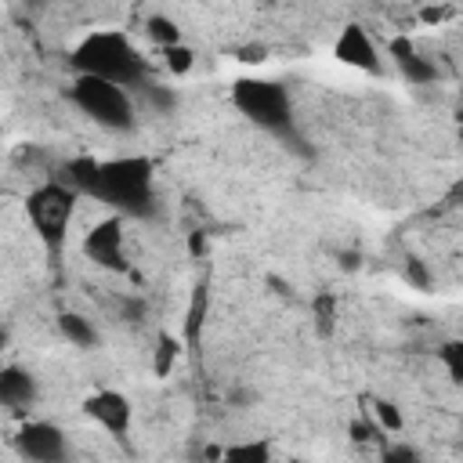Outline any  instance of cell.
<instances>
[{
	"label": "cell",
	"mask_w": 463,
	"mask_h": 463,
	"mask_svg": "<svg viewBox=\"0 0 463 463\" xmlns=\"http://www.w3.org/2000/svg\"><path fill=\"white\" fill-rule=\"evenodd\" d=\"M90 195L116 206L119 213L148 217L156 210L152 163L145 156H123V159H112V163H101Z\"/></svg>",
	"instance_id": "6da1fadb"
},
{
	"label": "cell",
	"mask_w": 463,
	"mask_h": 463,
	"mask_svg": "<svg viewBox=\"0 0 463 463\" xmlns=\"http://www.w3.org/2000/svg\"><path fill=\"white\" fill-rule=\"evenodd\" d=\"M72 65L80 76H101L119 87H141L145 83V58L123 33H90L76 51Z\"/></svg>",
	"instance_id": "7a4b0ae2"
},
{
	"label": "cell",
	"mask_w": 463,
	"mask_h": 463,
	"mask_svg": "<svg viewBox=\"0 0 463 463\" xmlns=\"http://www.w3.org/2000/svg\"><path fill=\"white\" fill-rule=\"evenodd\" d=\"M232 105L257 127L271 130V134H286L293 127V105L282 83L275 80H235L232 83Z\"/></svg>",
	"instance_id": "3957f363"
},
{
	"label": "cell",
	"mask_w": 463,
	"mask_h": 463,
	"mask_svg": "<svg viewBox=\"0 0 463 463\" xmlns=\"http://www.w3.org/2000/svg\"><path fill=\"white\" fill-rule=\"evenodd\" d=\"M72 101L76 109L109 127V130H130L134 127V101L127 94V87L112 83V80H101V76H76L72 83Z\"/></svg>",
	"instance_id": "277c9868"
},
{
	"label": "cell",
	"mask_w": 463,
	"mask_h": 463,
	"mask_svg": "<svg viewBox=\"0 0 463 463\" xmlns=\"http://www.w3.org/2000/svg\"><path fill=\"white\" fill-rule=\"evenodd\" d=\"M25 210H29L33 228L40 232V239L54 250V246H61V239L69 232V221L76 210V188L65 181H47L29 195Z\"/></svg>",
	"instance_id": "5b68a950"
},
{
	"label": "cell",
	"mask_w": 463,
	"mask_h": 463,
	"mask_svg": "<svg viewBox=\"0 0 463 463\" xmlns=\"http://www.w3.org/2000/svg\"><path fill=\"white\" fill-rule=\"evenodd\" d=\"M14 445L25 459L33 463H61L69 456V445H65V434L47 423V420H29L22 423V430L14 434Z\"/></svg>",
	"instance_id": "8992f818"
},
{
	"label": "cell",
	"mask_w": 463,
	"mask_h": 463,
	"mask_svg": "<svg viewBox=\"0 0 463 463\" xmlns=\"http://www.w3.org/2000/svg\"><path fill=\"white\" fill-rule=\"evenodd\" d=\"M83 253L101 264V268H123V232H119V217H109L101 221L94 232H87L83 239Z\"/></svg>",
	"instance_id": "52a82bcc"
},
{
	"label": "cell",
	"mask_w": 463,
	"mask_h": 463,
	"mask_svg": "<svg viewBox=\"0 0 463 463\" xmlns=\"http://www.w3.org/2000/svg\"><path fill=\"white\" fill-rule=\"evenodd\" d=\"M83 412L90 420H98L109 434H127L130 427V402L119 394V391H98L83 402Z\"/></svg>",
	"instance_id": "ba28073f"
},
{
	"label": "cell",
	"mask_w": 463,
	"mask_h": 463,
	"mask_svg": "<svg viewBox=\"0 0 463 463\" xmlns=\"http://www.w3.org/2000/svg\"><path fill=\"white\" fill-rule=\"evenodd\" d=\"M333 54H336L344 65H354V69H365V72L376 69V47H373V40L365 36L362 25H347V29L340 33Z\"/></svg>",
	"instance_id": "9c48e42d"
},
{
	"label": "cell",
	"mask_w": 463,
	"mask_h": 463,
	"mask_svg": "<svg viewBox=\"0 0 463 463\" xmlns=\"http://www.w3.org/2000/svg\"><path fill=\"white\" fill-rule=\"evenodd\" d=\"M0 402H4V409H11V412L33 405V402H36V380H33L25 369L7 365V369L0 373Z\"/></svg>",
	"instance_id": "30bf717a"
},
{
	"label": "cell",
	"mask_w": 463,
	"mask_h": 463,
	"mask_svg": "<svg viewBox=\"0 0 463 463\" xmlns=\"http://www.w3.org/2000/svg\"><path fill=\"white\" fill-rule=\"evenodd\" d=\"M391 58H394L398 72H402L409 83H430V80L438 76L434 65H430L427 58H420L416 47H412L405 36H394V40H391Z\"/></svg>",
	"instance_id": "8fae6325"
},
{
	"label": "cell",
	"mask_w": 463,
	"mask_h": 463,
	"mask_svg": "<svg viewBox=\"0 0 463 463\" xmlns=\"http://www.w3.org/2000/svg\"><path fill=\"white\" fill-rule=\"evenodd\" d=\"M58 329H61V336H65L69 344H76V347H98V329H94L83 315L65 311V315L58 318Z\"/></svg>",
	"instance_id": "7c38bea8"
},
{
	"label": "cell",
	"mask_w": 463,
	"mask_h": 463,
	"mask_svg": "<svg viewBox=\"0 0 463 463\" xmlns=\"http://www.w3.org/2000/svg\"><path fill=\"white\" fill-rule=\"evenodd\" d=\"M203 315H206V286L199 282L195 293H192V307H188V318H184V336L188 344L199 340V326H203Z\"/></svg>",
	"instance_id": "4fadbf2b"
},
{
	"label": "cell",
	"mask_w": 463,
	"mask_h": 463,
	"mask_svg": "<svg viewBox=\"0 0 463 463\" xmlns=\"http://www.w3.org/2000/svg\"><path fill=\"white\" fill-rule=\"evenodd\" d=\"M145 29H148V36H152L159 47H174V43H181V29H177L170 18H163V14H152V18L145 22Z\"/></svg>",
	"instance_id": "5bb4252c"
},
{
	"label": "cell",
	"mask_w": 463,
	"mask_h": 463,
	"mask_svg": "<svg viewBox=\"0 0 463 463\" xmlns=\"http://www.w3.org/2000/svg\"><path fill=\"white\" fill-rule=\"evenodd\" d=\"M333 318H336V297L333 293H318L315 297V329H318V336L333 333Z\"/></svg>",
	"instance_id": "9a60e30c"
},
{
	"label": "cell",
	"mask_w": 463,
	"mask_h": 463,
	"mask_svg": "<svg viewBox=\"0 0 463 463\" xmlns=\"http://www.w3.org/2000/svg\"><path fill=\"white\" fill-rule=\"evenodd\" d=\"M174 358H177V340H174L170 333H163V336L156 340V362H152V365H156V373H159V376H166V373L174 369Z\"/></svg>",
	"instance_id": "2e32d148"
},
{
	"label": "cell",
	"mask_w": 463,
	"mask_h": 463,
	"mask_svg": "<svg viewBox=\"0 0 463 463\" xmlns=\"http://www.w3.org/2000/svg\"><path fill=\"white\" fill-rule=\"evenodd\" d=\"M441 365L449 369V376H452V380H459V383H463V340H452V344H445V347H441Z\"/></svg>",
	"instance_id": "e0dca14e"
},
{
	"label": "cell",
	"mask_w": 463,
	"mask_h": 463,
	"mask_svg": "<svg viewBox=\"0 0 463 463\" xmlns=\"http://www.w3.org/2000/svg\"><path fill=\"white\" fill-rule=\"evenodd\" d=\"M163 58H166V69H170V72H188V69H192V61H195V54H192L184 43L163 47Z\"/></svg>",
	"instance_id": "ac0fdd59"
},
{
	"label": "cell",
	"mask_w": 463,
	"mask_h": 463,
	"mask_svg": "<svg viewBox=\"0 0 463 463\" xmlns=\"http://www.w3.org/2000/svg\"><path fill=\"white\" fill-rule=\"evenodd\" d=\"M137 90H141V98H145V101H152L156 109H174V101H177L166 87H159V83H152V80H145Z\"/></svg>",
	"instance_id": "d6986e66"
},
{
	"label": "cell",
	"mask_w": 463,
	"mask_h": 463,
	"mask_svg": "<svg viewBox=\"0 0 463 463\" xmlns=\"http://www.w3.org/2000/svg\"><path fill=\"white\" fill-rule=\"evenodd\" d=\"M224 459H268V445H260V441L232 445V449H224Z\"/></svg>",
	"instance_id": "ffe728a7"
},
{
	"label": "cell",
	"mask_w": 463,
	"mask_h": 463,
	"mask_svg": "<svg viewBox=\"0 0 463 463\" xmlns=\"http://www.w3.org/2000/svg\"><path fill=\"white\" fill-rule=\"evenodd\" d=\"M373 412H376V420H380L387 430H402V412H398L391 402H373Z\"/></svg>",
	"instance_id": "44dd1931"
},
{
	"label": "cell",
	"mask_w": 463,
	"mask_h": 463,
	"mask_svg": "<svg viewBox=\"0 0 463 463\" xmlns=\"http://www.w3.org/2000/svg\"><path fill=\"white\" fill-rule=\"evenodd\" d=\"M405 279H409V282H412V286H420V289H423V286H427V282H430V279H427V271H423V264H420V260H405Z\"/></svg>",
	"instance_id": "7402d4cb"
},
{
	"label": "cell",
	"mask_w": 463,
	"mask_h": 463,
	"mask_svg": "<svg viewBox=\"0 0 463 463\" xmlns=\"http://www.w3.org/2000/svg\"><path fill=\"white\" fill-rule=\"evenodd\" d=\"M383 459H416V452H412L409 445H398V449H387Z\"/></svg>",
	"instance_id": "603a6c76"
},
{
	"label": "cell",
	"mask_w": 463,
	"mask_h": 463,
	"mask_svg": "<svg viewBox=\"0 0 463 463\" xmlns=\"http://www.w3.org/2000/svg\"><path fill=\"white\" fill-rule=\"evenodd\" d=\"M203 250H206V239H203V232H192V253L199 257Z\"/></svg>",
	"instance_id": "cb8c5ba5"
}]
</instances>
